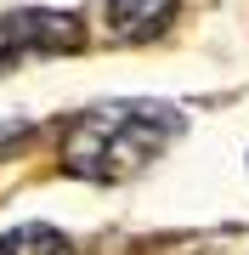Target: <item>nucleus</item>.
<instances>
[{
	"label": "nucleus",
	"mask_w": 249,
	"mask_h": 255,
	"mask_svg": "<svg viewBox=\"0 0 249 255\" xmlns=\"http://www.w3.org/2000/svg\"><path fill=\"white\" fill-rule=\"evenodd\" d=\"M181 136V114L170 102L153 97H119L96 102L68 119L63 130V170L80 182H136L148 164L170 153V142Z\"/></svg>",
	"instance_id": "nucleus-1"
},
{
	"label": "nucleus",
	"mask_w": 249,
	"mask_h": 255,
	"mask_svg": "<svg viewBox=\"0 0 249 255\" xmlns=\"http://www.w3.org/2000/svg\"><path fill=\"white\" fill-rule=\"evenodd\" d=\"M80 46V17L74 11H6L0 17V74H11L17 63H34V57H63Z\"/></svg>",
	"instance_id": "nucleus-2"
},
{
	"label": "nucleus",
	"mask_w": 249,
	"mask_h": 255,
	"mask_svg": "<svg viewBox=\"0 0 249 255\" xmlns=\"http://www.w3.org/2000/svg\"><path fill=\"white\" fill-rule=\"evenodd\" d=\"M181 0H102V23H108V40L119 46H148L175 23Z\"/></svg>",
	"instance_id": "nucleus-3"
},
{
	"label": "nucleus",
	"mask_w": 249,
	"mask_h": 255,
	"mask_svg": "<svg viewBox=\"0 0 249 255\" xmlns=\"http://www.w3.org/2000/svg\"><path fill=\"white\" fill-rule=\"evenodd\" d=\"M153 255H249V227H204V233H170L148 244Z\"/></svg>",
	"instance_id": "nucleus-4"
},
{
	"label": "nucleus",
	"mask_w": 249,
	"mask_h": 255,
	"mask_svg": "<svg viewBox=\"0 0 249 255\" xmlns=\"http://www.w3.org/2000/svg\"><path fill=\"white\" fill-rule=\"evenodd\" d=\"M0 255H74L68 233L46 227V221H23V227L0 233Z\"/></svg>",
	"instance_id": "nucleus-5"
}]
</instances>
